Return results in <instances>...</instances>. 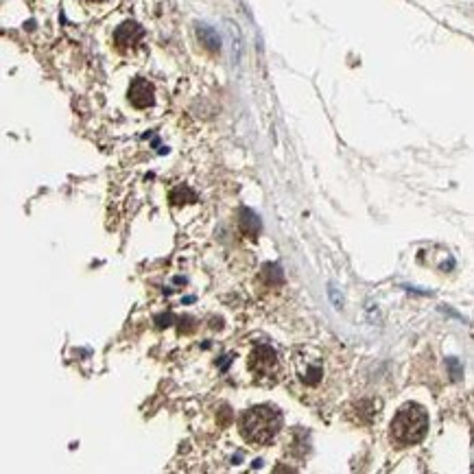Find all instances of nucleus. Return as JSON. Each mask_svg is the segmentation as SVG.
Here are the masks:
<instances>
[{"mask_svg": "<svg viewBox=\"0 0 474 474\" xmlns=\"http://www.w3.org/2000/svg\"><path fill=\"white\" fill-rule=\"evenodd\" d=\"M282 428V413L271 405H260L243 413L241 433L252 444H269Z\"/></svg>", "mask_w": 474, "mask_h": 474, "instance_id": "nucleus-1", "label": "nucleus"}, {"mask_svg": "<svg viewBox=\"0 0 474 474\" xmlns=\"http://www.w3.org/2000/svg\"><path fill=\"white\" fill-rule=\"evenodd\" d=\"M428 433V415L420 405H405L391 422V438L400 446L418 444Z\"/></svg>", "mask_w": 474, "mask_h": 474, "instance_id": "nucleus-2", "label": "nucleus"}, {"mask_svg": "<svg viewBox=\"0 0 474 474\" xmlns=\"http://www.w3.org/2000/svg\"><path fill=\"white\" fill-rule=\"evenodd\" d=\"M293 367H295V376L299 378L302 385L306 387H317L321 381H324V356L319 352L311 350V348H304L302 352L295 354V361H293Z\"/></svg>", "mask_w": 474, "mask_h": 474, "instance_id": "nucleus-3", "label": "nucleus"}, {"mask_svg": "<svg viewBox=\"0 0 474 474\" xmlns=\"http://www.w3.org/2000/svg\"><path fill=\"white\" fill-rule=\"evenodd\" d=\"M252 370L260 376H269L276 372L278 367V356H276V350L269 348V346H256L254 354H252V361H250Z\"/></svg>", "mask_w": 474, "mask_h": 474, "instance_id": "nucleus-4", "label": "nucleus"}, {"mask_svg": "<svg viewBox=\"0 0 474 474\" xmlns=\"http://www.w3.org/2000/svg\"><path fill=\"white\" fill-rule=\"evenodd\" d=\"M129 101L134 107L138 109H144V107H151L156 101V92H154V86H151L147 79H136L129 88Z\"/></svg>", "mask_w": 474, "mask_h": 474, "instance_id": "nucleus-5", "label": "nucleus"}, {"mask_svg": "<svg viewBox=\"0 0 474 474\" xmlns=\"http://www.w3.org/2000/svg\"><path fill=\"white\" fill-rule=\"evenodd\" d=\"M142 35L144 33H142V29L136 22H125V25L118 27L116 35H114V40H116V46L121 50H129V48H134L136 44H140Z\"/></svg>", "mask_w": 474, "mask_h": 474, "instance_id": "nucleus-6", "label": "nucleus"}, {"mask_svg": "<svg viewBox=\"0 0 474 474\" xmlns=\"http://www.w3.org/2000/svg\"><path fill=\"white\" fill-rule=\"evenodd\" d=\"M197 33H199L201 44H205L208 50L217 53V50L221 48V40H219V35H217V31H215L212 27H208V25H197Z\"/></svg>", "mask_w": 474, "mask_h": 474, "instance_id": "nucleus-7", "label": "nucleus"}, {"mask_svg": "<svg viewBox=\"0 0 474 474\" xmlns=\"http://www.w3.org/2000/svg\"><path fill=\"white\" fill-rule=\"evenodd\" d=\"M241 230H243L245 236H256L258 230H260V221H258V217H256L254 212H250V210H243V212H241Z\"/></svg>", "mask_w": 474, "mask_h": 474, "instance_id": "nucleus-8", "label": "nucleus"}]
</instances>
